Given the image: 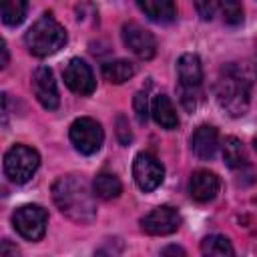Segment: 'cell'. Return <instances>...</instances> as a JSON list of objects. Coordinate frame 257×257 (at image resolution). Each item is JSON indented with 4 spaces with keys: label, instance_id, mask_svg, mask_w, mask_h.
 <instances>
[{
    "label": "cell",
    "instance_id": "1",
    "mask_svg": "<svg viewBox=\"0 0 257 257\" xmlns=\"http://www.w3.org/2000/svg\"><path fill=\"white\" fill-rule=\"evenodd\" d=\"M257 80V70L251 64L229 62L219 70L215 96L219 106L233 118L243 116L251 104V90Z\"/></svg>",
    "mask_w": 257,
    "mask_h": 257
},
{
    "label": "cell",
    "instance_id": "2",
    "mask_svg": "<svg viewBox=\"0 0 257 257\" xmlns=\"http://www.w3.org/2000/svg\"><path fill=\"white\" fill-rule=\"evenodd\" d=\"M52 199L58 211L74 223H90L96 217L94 191L78 175H64L52 185Z\"/></svg>",
    "mask_w": 257,
    "mask_h": 257
},
{
    "label": "cell",
    "instance_id": "3",
    "mask_svg": "<svg viewBox=\"0 0 257 257\" xmlns=\"http://www.w3.org/2000/svg\"><path fill=\"white\" fill-rule=\"evenodd\" d=\"M177 94L185 110L193 112L203 100V66L201 58L193 52L177 60Z\"/></svg>",
    "mask_w": 257,
    "mask_h": 257
},
{
    "label": "cell",
    "instance_id": "4",
    "mask_svg": "<svg viewBox=\"0 0 257 257\" xmlns=\"http://www.w3.org/2000/svg\"><path fill=\"white\" fill-rule=\"evenodd\" d=\"M24 44L30 54L44 58L66 44V30L50 14H42L24 34Z\"/></svg>",
    "mask_w": 257,
    "mask_h": 257
},
{
    "label": "cell",
    "instance_id": "5",
    "mask_svg": "<svg viewBox=\"0 0 257 257\" xmlns=\"http://www.w3.org/2000/svg\"><path fill=\"white\" fill-rule=\"evenodd\" d=\"M38 167H40V155L26 145H14L4 155V173L16 185L28 183L38 171Z\"/></svg>",
    "mask_w": 257,
    "mask_h": 257
},
{
    "label": "cell",
    "instance_id": "6",
    "mask_svg": "<svg viewBox=\"0 0 257 257\" xmlns=\"http://www.w3.org/2000/svg\"><path fill=\"white\" fill-rule=\"evenodd\" d=\"M70 143L80 155H94L100 151L104 141V131L98 120L90 116H80L70 124Z\"/></svg>",
    "mask_w": 257,
    "mask_h": 257
},
{
    "label": "cell",
    "instance_id": "7",
    "mask_svg": "<svg viewBox=\"0 0 257 257\" xmlns=\"http://www.w3.org/2000/svg\"><path fill=\"white\" fill-rule=\"evenodd\" d=\"M12 225L26 241H40L46 233L48 213L40 205H22L14 211Z\"/></svg>",
    "mask_w": 257,
    "mask_h": 257
},
{
    "label": "cell",
    "instance_id": "8",
    "mask_svg": "<svg viewBox=\"0 0 257 257\" xmlns=\"http://www.w3.org/2000/svg\"><path fill=\"white\" fill-rule=\"evenodd\" d=\"M133 177L141 191L151 193L163 183L165 169H163L161 161L157 157H153L151 153H139L133 161Z\"/></svg>",
    "mask_w": 257,
    "mask_h": 257
},
{
    "label": "cell",
    "instance_id": "9",
    "mask_svg": "<svg viewBox=\"0 0 257 257\" xmlns=\"http://www.w3.org/2000/svg\"><path fill=\"white\" fill-rule=\"evenodd\" d=\"M120 36H122L124 46L137 58L151 60L157 54V40H155V36L147 28H143L141 24H137V22H124L122 24V30H120Z\"/></svg>",
    "mask_w": 257,
    "mask_h": 257
},
{
    "label": "cell",
    "instance_id": "10",
    "mask_svg": "<svg viewBox=\"0 0 257 257\" xmlns=\"http://www.w3.org/2000/svg\"><path fill=\"white\" fill-rule=\"evenodd\" d=\"M181 227V215L169 205L155 207L141 219V229L147 235H171Z\"/></svg>",
    "mask_w": 257,
    "mask_h": 257
},
{
    "label": "cell",
    "instance_id": "11",
    "mask_svg": "<svg viewBox=\"0 0 257 257\" xmlns=\"http://www.w3.org/2000/svg\"><path fill=\"white\" fill-rule=\"evenodd\" d=\"M62 76H64V84L76 94L86 96V94H92L96 88L92 68L82 58H70L62 70Z\"/></svg>",
    "mask_w": 257,
    "mask_h": 257
},
{
    "label": "cell",
    "instance_id": "12",
    "mask_svg": "<svg viewBox=\"0 0 257 257\" xmlns=\"http://www.w3.org/2000/svg\"><path fill=\"white\" fill-rule=\"evenodd\" d=\"M32 92H34V96H36V100L40 102L42 108H46V110H56L58 108L60 96H58L54 74L48 66H38L32 72Z\"/></svg>",
    "mask_w": 257,
    "mask_h": 257
},
{
    "label": "cell",
    "instance_id": "13",
    "mask_svg": "<svg viewBox=\"0 0 257 257\" xmlns=\"http://www.w3.org/2000/svg\"><path fill=\"white\" fill-rule=\"evenodd\" d=\"M219 177L211 171H195L189 179V195L197 203H209L219 193Z\"/></svg>",
    "mask_w": 257,
    "mask_h": 257
},
{
    "label": "cell",
    "instance_id": "14",
    "mask_svg": "<svg viewBox=\"0 0 257 257\" xmlns=\"http://www.w3.org/2000/svg\"><path fill=\"white\" fill-rule=\"evenodd\" d=\"M219 147V133L211 124H201L191 135V151L201 161H211Z\"/></svg>",
    "mask_w": 257,
    "mask_h": 257
},
{
    "label": "cell",
    "instance_id": "15",
    "mask_svg": "<svg viewBox=\"0 0 257 257\" xmlns=\"http://www.w3.org/2000/svg\"><path fill=\"white\" fill-rule=\"evenodd\" d=\"M137 6L149 20L157 24H169L177 18V8L173 0H137Z\"/></svg>",
    "mask_w": 257,
    "mask_h": 257
},
{
    "label": "cell",
    "instance_id": "16",
    "mask_svg": "<svg viewBox=\"0 0 257 257\" xmlns=\"http://www.w3.org/2000/svg\"><path fill=\"white\" fill-rule=\"evenodd\" d=\"M151 114L155 122L165 131H175L179 126V116L175 112V106L167 94H157L151 104Z\"/></svg>",
    "mask_w": 257,
    "mask_h": 257
},
{
    "label": "cell",
    "instance_id": "17",
    "mask_svg": "<svg viewBox=\"0 0 257 257\" xmlns=\"http://www.w3.org/2000/svg\"><path fill=\"white\" fill-rule=\"evenodd\" d=\"M92 191L98 199L110 201V199H116L122 193V183L112 173H98L92 181Z\"/></svg>",
    "mask_w": 257,
    "mask_h": 257
},
{
    "label": "cell",
    "instance_id": "18",
    "mask_svg": "<svg viewBox=\"0 0 257 257\" xmlns=\"http://www.w3.org/2000/svg\"><path fill=\"white\" fill-rule=\"evenodd\" d=\"M102 76H104L108 82L122 84V82L131 80V78L135 76V66H133V62H128V60H124V58L110 60V62L102 64Z\"/></svg>",
    "mask_w": 257,
    "mask_h": 257
},
{
    "label": "cell",
    "instance_id": "19",
    "mask_svg": "<svg viewBox=\"0 0 257 257\" xmlns=\"http://www.w3.org/2000/svg\"><path fill=\"white\" fill-rule=\"evenodd\" d=\"M223 161L229 169H241L247 165L245 147L237 137H225L223 141Z\"/></svg>",
    "mask_w": 257,
    "mask_h": 257
},
{
    "label": "cell",
    "instance_id": "20",
    "mask_svg": "<svg viewBox=\"0 0 257 257\" xmlns=\"http://www.w3.org/2000/svg\"><path fill=\"white\" fill-rule=\"evenodd\" d=\"M201 253L211 257H225V255H233L235 249L225 235H207L201 241Z\"/></svg>",
    "mask_w": 257,
    "mask_h": 257
},
{
    "label": "cell",
    "instance_id": "21",
    "mask_svg": "<svg viewBox=\"0 0 257 257\" xmlns=\"http://www.w3.org/2000/svg\"><path fill=\"white\" fill-rule=\"evenodd\" d=\"M28 0H0L2 22L6 26H18L26 16Z\"/></svg>",
    "mask_w": 257,
    "mask_h": 257
},
{
    "label": "cell",
    "instance_id": "22",
    "mask_svg": "<svg viewBox=\"0 0 257 257\" xmlns=\"http://www.w3.org/2000/svg\"><path fill=\"white\" fill-rule=\"evenodd\" d=\"M219 14L225 24L237 26L243 22V8L241 0H219Z\"/></svg>",
    "mask_w": 257,
    "mask_h": 257
},
{
    "label": "cell",
    "instance_id": "23",
    "mask_svg": "<svg viewBox=\"0 0 257 257\" xmlns=\"http://www.w3.org/2000/svg\"><path fill=\"white\" fill-rule=\"evenodd\" d=\"M133 106H135L137 120H139L141 124H145L147 118H149V112H151V108H149V98H147V92H145V90H139V92L135 94Z\"/></svg>",
    "mask_w": 257,
    "mask_h": 257
},
{
    "label": "cell",
    "instance_id": "24",
    "mask_svg": "<svg viewBox=\"0 0 257 257\" xmlns=\"http://www.w3.org/2000/svg\"><path fill=\"white\" fill-rule=\"evenodd\" d=\"M193 4L203 20H213L219 14V0H193Z\"/></svg>",
    "mask_w": 257,
    "mask_h": 257
},
{
    "label": "cell",
    "instance_id": "25",
    "mask_svg": "<svg viewBox=\"0 0 257 257\" xmlns=\"http://www.w3.org/2000/svg\"><path fill=\"white\" fill-rule=\"evenodd\" d=\"M116 135H118V141H120V145H128L131 141H133V135H131V131H128V124H126V118L120 114L118 118H116Z\"/></svg>",
    "mask_w": 257,
    "mask_h": 257
},
{
    "label": "cell",
    "instance_id": "26",
    "mask_svg": "<svg viewBox=\"0 0 257 257\" xmlns=\"http://www.w3.org/2000/svg\"><path fill=\"white\" fill-rule=\"evenodd\" d=\"M0 253H2V255H16V253H18V249H16L14 245H10V241H8V239H4V241H2V245H0Z\"/></svg>",
    "mask_w": 257,
    "mask_h": 257
},
{
    "label": "cell",
    "instance_id": "27",
    "mask_svg": "<svg viewBox=\"0 0 257 257\" xmlns=\"http://www.w3.org/2000/svg\"><path fill=\"white\" fill-rule=\"evenodd\" d=\"M171 253H179V255H185V249H181V247H167V249H163V255H171Z\"/></svg>",
    "mask_w": 257,
    "mask_h": 257
},
{
    "label": "cell",
    "instance_id": "28",
    "mask_svg": "<svg viewBox=\"0 0 257 257\" xmlns=\"http://www.w3.org/2000/svg\"><path fill=\"white\" fill-rule=\"evenodd\" d=\"M8 64V48H6V42H2V66Z\"/></svg>",
    "mask_w": 257,
    "mask_h": 257
},
{
    "label": "cell",
    "instance_id": "29",
    "mask_svg": "<svg viewBox=\"0 0 257 257\" xmlns=\"http://www.w3.org/2000/svg\"><path fill=\"white\" fill-rule=\"evenodd\" d=\"M253 147H255V149H257V137H255V141H253Z\"/></svg>",
    "mask_w": 257,
    "mask_h": 257
}]
</instances>
